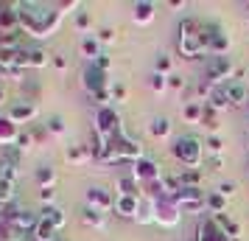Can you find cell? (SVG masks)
<instances>
[{
	"label": "cell",
	"instance_id": "obj_1",
	"mask_svg": "<svg viewBox=\"0 0 249 241\" xmlns=\"http://www.w3.org/2000/svg\"><path fill=\"white\" fill-rule=\"evenodd\" d=\"M17 17H20V28L25 34L36 37V39H48L59 31V25L65 20L62 12V3L56 6H48V3H34V0H23V3H14Z\"/></svg>",
	"mask_w": 249,
	"mask_h": 241
},
{
	"label": "cell",
	"instance_id": "obj_2",
	"mask_svg": "<svg viewBox=\"0 0 249 241\" xmlns=\"http://www.w3.org/2000/svg\"><path fill=\"white\" fill-rule=\"evenodd\" d=\"M92 154L101 163H109V166H118V163H132L135 166L137 160H143V146H140V140H132L126 132H118L115 138L95 143Z\"/></svg>",
	"mask_w": 249,
	"mask_h": 241
},
{
	"label": "cell",
	"instance_id": "obj_3",
	"mask_svg": "<svg viewBox=\"0 0 249 241\" xmlns=\"http://www.w3.org/2000/svg\"><path fill=\"white\" fill-rule=\"evenodd\" d=\"M177 51H179L182 59L210 56V54H207L204 25L196 23V20H182V23H179V37H177Z\"/></svg>",
	"mask_w": 249,
	"mask_h": 241
},
{
	"label": "cell",
	"instance_id": "obj_4",
	"mask_svg": "<svg viewBox=\"0 0 249 241\" xmlns=\"http://www.w3.org/2000/svg\"><path fill=\"white\" fill-rule=\"evenodd\" d=\"M109 70H104L98 62H87L84 65V73H81V84H84V90L90 93L95 101H112V95H109Z\"/></svg>",
	"mask_w": 249,
	"mask_h": 241
},
{
	"label": "cell",
	"instance_id": "obj_5",
	"mask_svg": "<svg viewBox=\"0 0 249 241\" xmlns=\"http://www.w3.org/2000/svg\"><path fill=\"white\" fill-rule=\"evenodd\" d=\"M171 154H174L185 168H199L202 160H204V143L196 138V135H182V138L174 140Z\"/></svg>",
	"mask_w": 249,
	"mask_h": 241
},
{
	"label": "cell",
	"instance_id": "obj_6",
	"mask_svg": "<svg viewBox=\"0 0 249 241\" xmlns=\"http://www.w3.org/2000/svg\"><path fill=\"white\" fill-rule=\"evenodd\" d=\"M118 132H124V124H121V115L115 112L112 107H98L95 112V143H104V140L115 138Z\"/></svg>",
	"mask_w": 249,
	"mask_h": 241
},
{
	"label": "cell",
	"instance_id": "obj_7",
	"mask_svg": "<svg viewBox=\"0 0 249 241\" xmlns=\"http://www.w3.org/2000/svg\"><path fill=\"white\" fill-rule=\"evenodd\" d=\"M168 199L182 213H207V194L199 188H179L177 194H168Z\"/></svg>",
	"mask_w": 249,
	"mask_h": 241
},
{
	"label": "cell",
	"instance_id": "obj_8",
	"mask_svg": "<svg viewBox=\"0 0 249 241\" xmlns=\"http://www.w3.org/2000/svg\"><path fill=\"white\" fill-rule=\"evenodd\" d=\"M232 73H235V65L230 56H207L204 79L210 84H227V81H232Z\"/></svg>",
	"mask_w": 249,
	"mask_h": 241
},
{
	"label": "cell",
	"instance_id": "obj_9",
	"mask_svg": "<svg viewBox=\"0 0 249 241\" xmlns=\"http://www.w3.org/2000/svg\"><path fill=\"white\" fill-rule=\"evenodd\" d=\"M204 37H207V54L210 56H227V51L232 45V39L218 23H202Z\"/></svg>",
	"mask_w": 249,
	"mask_h": 241
},
{
	"label": "cell",
	"instance_id": "obj_10",
	"mask_svg": "<svg viewBox=\"0 0 249 241\" xmlns=\"http://www.w3.org/2000/svg\"><path fill=\"white\" fill-rule=\"evenodd\" d=\"M132 177H135V183L140 185V191H146L148 185H154L162 180V171H160V163L151 160V157H143V160H137L132 166Z\"/></svg>",
	"mask_w": 249,
	"mask_h": 241
},
{
	"label": "cell",
	"instance_id": "obj_11",
	"mask_svg": "<svg viewBox=\"0 0 249 241\" xmlns=\"http://www.w3.org/2000/svg\"><path fill=\"white\" fill-rule=\"evenodd\" d=\"M154 222L160 227H177L182 222V210L171 202L168 196H160V199H154Z\"/></svg>",
	"mask_w": 249,
	"mask_h": 241
},
{
	"label": "cell",
	"instance_id": "obj_12",
	"mask_svg": "<svg viewBox=\"0 0 249 241\" xmlns=\"http://www.w3.org/2000/svg\"><path fill=\"white\" fill-rule=\"evenodd\" d=\"M196 241H232V239L224 233V227L218 224L215 216H204L199 230H196Z\"/></svg>",
	"mask_w": 249,
	"mask_h": 241
},
{
	"label": "cell",
	"instance_id": "obj_13",
	"mask_svg": "<svg viewBox=\"0 0 249 241\" xmlns=\"http://www.w3.org/2000/svg\"><path fill=\"white\" fill-rule=\"evenodd\" d=\"M115 199L118 196H112L107 188H87V207H92V210H98V213H109V210H115Z\"/></svg>",
	"mask_w": 249,
	"mask_h": 241
},
{
	"label": "cell",
	"instance_id": "obj_14",
	"mask_svg": "<svg viewBox=\"0 0 249 241\" xmlns=\"http://www.w3.org/2000/svg\"><path fill=\"white\" fill-rule=\"evenodd\" d=\"M227 95H230V104H232V107H244V110H247V104H249V84L244 79L227 81Z\"/></svg>",
	"mask_w": 249,
	"mask_h": 241
},
{
	"label": "cell",
	"instance_id": "obj_15",
	"mask_svg": "<svg viewBox=\"0 0 249 241\" xmlns=\"http://www.w3.org/2000/svg\"><path fill=\"white\" fill-rule=\"evenodd\" d=\"M154 14H157V6L151 0H137V3H132V20H135V25L154 23Z\"/></svg>",
	"mask_w": 249,
	"mask_h": 241
},
{
	"label": "cell",
	"instance_id": "obj_16",
	"mask_svg": "<svg viewBox=\"0 0 249 241\" xmlns=\"http://www.w3.org/2000/svg\"><path fill=\"white\" fill-rule=\"evenodd\" d=\"M140 199H143V194H140V196H121V194H118V199H115V213L135 222L137 210H140Z\"/></svg>",
	"mask_w": 249,
	"mask_h": 241
},
{
	"label": "cell",
	"instance_id": "obj_17",
	"mask_svg": "<svg viewBox=\"0 0 249 241\" xmlns=\"http://www.w3.org/2000/svg\"><path fill=\"white\" fill-rule=\"evenodd\" d=\"M9 118H12L17 127H20V124H31V121L36 118V107L34 104H28V101L12 104V107H9Z\"/></svg>",
	"mask_w": 249,
	"mask_h": 241
},
{
	"label": "cell",
	"instance_id": "obj_18",
	"mask_svg": "<svg viewBox=\"0 0 249 241\" xmlns=\"http://www.w3.org/2000/svg\"><path fill=\"white\" fill-rule=\"evenodd\" d=\"M17 138H20V129L9 115H0V146H17Z\"/></svg>",
	"mask_w": 249,
	"mask_h": 241
},
{
	"label": "cell",
	"instance_id": "obj_19",
	"mask_svg": "<svg viewBox=\"0 0 249 241\" xmlns=\"http://www.w3.org/2000/svg\"><path fill=\"white\" fill-rule=\"evenodd\" d=\"M204 104H207L210 110H215V112H224V110H230L232 104H230V95H227V84H215Z\"/></svg>",
	"mask_w": 249,
	"mask_h": 241
},
{
	"label": "cell",
	"instance_id": "obj_20",
	"mask_svg": "<svg viewBox=\"0 0 249 241\" xmlns=\"http://www.w3.org/2000/svg\"><path fill=\"white\" fill-rule=\"evenodd\" d=\"M0 241H25V239H17V233H14L12 205L0 207Z\"/></svg>",
	"mask_w": 249,
	"mask_h": 241
},
{
	"label": "cell",
	"instance_id": "obj_21",
	"mask_svg": "<svg viewBox=\"0 0 249 241\" xmlns=\"http://www.w3.org/2000/svg\"><path fill=\"white\" fill-rule=\"evenodd\" d=\"M182 118H185L188 124H202L204 121V101H185Z\"/></svg>",
	"mask_w": 249,
	"mask_h": 241
},
{
	"label": "cell",
	"instance_id": "obj_22",
	"mask_svg": "<svg viewBox=\"0 0 249 241\" xmlns=\"http://www.w3.org/2000/svg\"><path fill=\"white\" fill-rule=\"evenodd\" d=\"M65 157H68L70 166H84V163L92 157V149H90V146H84V143H79V146H70Z\"/></svg>",
	"mask_w": 249,
	"mask_h": 241
},
{
	"label": "cell",
	"instance_id": "obj_23",
	"mask_svg": "<svg viewBox=\"0 0 249 241\" xmlns=\"http://www.w3.org/2000/svg\"><path fill=\"white\" fill-rule=\"evenodd\" d=\"M171 121L168 118H151V124H148V135L151 138H157V140H165L171 138Z\"/></svg>",
	"mask_w": 249,
	"mask_h": 241
},
{
	"label": "cell",
	"instance_id": "obj_24",
	"mask_svg": "<svg viewBox=\"0 0 249 241\" xmlns=\"http://www.w3.org/2000/svg\"><path fill=\"white\" fill-rule=\"evenodd\" d=\"M207 213H210V216L227 213V196L218 194V191H207Z\"/></svg>",
	"mask_w": 249,
	"mask_h": 241
},
{
	"label": "cell",
	"instance_id": "obj_25",
	"mask_svg": "<svg viewBox=\"0 0 249 241\" xmlns=\"http://www.w3.org/2000/svg\"><path fill=\"white\" fill-rule=\"evenodd\" d=\"M81 54H84V59H87V62H95L98 56H104L98 37H84V39H81Z\"/></svg>",
	"mask_w": 249,
	"mask_h": 241
},
{
	"label": "cell",
	"instance_id": "obj_26",
	"mask_svg": "<svg viewBox=\"0 0 249 241\" xmlns=\"http://www.w3.org/2000/svg\"><path fill=\"white\" fill-rule=\"evenodd\" d=\"M137 224H151L154 222V199L151 196L143 194V199H140V210H137Z\"/></svg>",
	"mask_w": 249,
	"mask_h": 241
},
{
	"label": "cell",
	"instance_id": "obj_27",
	"mask_svg": "<svg viewBox=\"0 0 249 241\" xmlns=\"http://www.w3.org/2000/svg\"><path fill=\"white\" fill-rule=\"evenodd\" d=\"M56 224H51L48 219L39 216V222H36V227H34V241H53V236H56Z\"/></svg>",
	"mask_w": 249,
	"mask_h": 241
},
{
	"label": "cell",
	"instance_id": "obj_28",
	"mask_svg": "<svg viewBox=\"0 0 249 241\" xmlns=\"http://www.w3.org/2000/svg\"><path fill=\"white\" fill-rule=\"evenodd\" d=\"M81 222L92 230H104L107 227V213H98V210H92V207H84V213H81Z\"/></svg>",
	"mask_w": 249,
	"mask_h": 241
},
{
	"label": "cell",
	"instance_id": "obj_29",
	"mask_svg": "<svg viewBox=\"0 0 249 241\" xmlns=\"http://www.w3.org/2000/svg\"><path fill=\"white\" fill-rule=\"evenodd\" d=\"M14 185H17V180H12V177H3V174H0V207L12 205V199H14Z\"/></svg>",
	"mask_w": 249,
	"mask_h": 241
},
{
	"label": "cell",
	"instance_id": "obj_30",
	"mask_svg": "<svg viewBox=\"0 0 249 241\" xmlns=\"http://www.w3.org/2000/svg\"><path fill=\"white\" fill-rule=\"evenodd\" d=\"M48 65V54L42 51V48H28V59H25V70H39Z\"/></svg>",
	"mask_w": 249,
	"mask_h": 241
},
{
	"label": "cell",
	"instance_id": "obj_31",
	"mask_svg": "<svg viewBox=\"0 0 249 241\" xmlns=\"http://www.w3.org/2000/svg\"><path fill=\"white\" fill-rule=\"evenodd\" d=\"M177 177H179L182 188H199V183H202V168H185Z\"/></svg>",
	"mask_w": 249,
	"mask_h": 241
},
{
	"label": "cell",
	"instance_id": "obj_32",
	"mask_svg": "<svg viewBox=\"0 0 249 241\" xmlns=\"http://www.w3.org/2000/svg\"><path fill=\"white\" fill-rule=\"evenodd\" d=\"M118 194L121 196H140L143 191H140V185L135 183V177H121V180H118Z\"/></svg>",
	"mask_w": 249,
	"mask_h": 241
},
{
	"label": "cell",
	"instance_id": "obj_33",
	"mask_svg": "<svg viewBox=\"0 0 249 241\" xmlns=\"http://www.w3.org/2000/svg\"><path fill=\"white\" fill-rule=\"evenodd\" d=\"M36 183L42 185V188H53L56 185V171L51 166H39L36 168Z\"/></svg>",
	"mask_w": 249,
	"mask_h": 241
},
{
	"label": "cell",
	"instance_id": "obj_34",
	"mask_svg": "<svg viewBox=\"0 0 249 241\" xmlns=\"http://www.w3.org/2000/svg\"><path fill=\"white\" fill-rule=\"evenodd\" d=\"M39 216H42V219H48L51 224H56L59 230L65 227V213H62V210H59L56 205H48V207H42V213H39Z\"/></svg>",
	"mask_w": 249,
	"mask_h": 241
},
{
	"label": "cell",
	"instance_id": "obj_35",
	"mask_svg": "<svg viewBox=\"0 0 249 241\" xmlns=\"http://www.w3.org/2000/svg\"><path fill=\"white\" fill-rule=\"evenodd\" d=\"M215 219H218V224L224 227V233L230 236V239H238V236H241V227H238V222H232V219L227 216V213H218Z\"/></svg>",
	"mask_w": 249,
	"mask_h": 241
},
{
	"label": "cell",
	"instance_id": "obj_36",
	"mask_svg": "<svg viewBox=\"0 0 249 241\" xmlns=\"http://www.w3.org/2000/svg\"><path fill=\"white\" fill-rule=\"evenodd\" d=\"M34 135H31V129H23V132H20V138H17V146H14V149L20 151V154H23V151H31L34 149Z\"/></svg>",
	"mask_w": 249,
	"mask_h": 241
},
{
	"label": "cell",
	"instance_id": "obj_37",
	"mask_svg": "<svg viewBox=\"0 0 249 241\" xmlns=\"http://www.w3.org/2000/svg\"><path fill=\"white\" fill-rule=\"evenodd\" d=\"M148 87L154 93H162V90H168V76H162V73H151V79H148Z\"/></svg>",
	"mask_w": 249,
	"mask_h": 241
},
{
	"label": "cell",
	"instance_id": "obj_38",
	"mask_svg": "<svg viewBox=\"0 0 249 241\" xmlns=\"http://www.w3.org/2000/svg\"><path fill=\"white\" fill-rule=\"evenodd\" d=\"M45 129L51 132V135H65V121H62L59 115H51L48 124H45Z\"/></svg>",
	"mask_w": 249,
	"mask_h": 241
},
{
	"label": "cell",
	"instance_id": "obj_39",
	"mask_svg": "<svg viewBox=\"0 0 249 241\" xmlns=\"http://www.w3.org/2000/svg\"><path fill=\"white\" fill-rule=\"evenodd\" d=\"M76 28H79V31H90L92 28V17L87 12H76Z\"/></svg>",
	"mask_w": 249,
	"mask_h": 241
},
{
	"label": "cell",
	"instance_id": "obj_40",
	"mask_svg": "<svg viewBox=\"0 0 249 241\" xmlns=\"http://www.w3.org/2000/svg\"><path fill=\"white\" fill-rule=\"evenodd\" d=\"M204 146L213 151V154H218V151H221V146H224V140L218 138V135H210V138L204 140Z\"/></svg>",
	"mask_w": 249,
	"mask_h": 241
},
{
	"label": "cell",
	"instance_id": "obj_41",
	"mask_svg": "<svg viewBox=\"0 0 249 241\" xmlns=\"http://www.w3.org/2000/svg\"><path fill=\"white\" fill-rule=\"evenodd\" d=\"M115 34H118L115 28H101L95 37H98V42H101V45H107V42H115Z\"/></svg>",
	"mask_w": 249,
	"mask_h": 241
},
{
	"label": "cell",
	"instance_id": "obj_42",
	"mask_svg": "<svg viewBox=\"0 0 249 241\" xmlns=\"http://www.w3.org/2000/svg\"><path fill=\"white\" fill-rule=\"evenodd\" d=\"M53 199H56V191L53 188H39V202H45V207L53 205Z\"/></svg>",
	"mask_w": 249,
	"mask_h": 241
},
{
	"label": "cell",
	"instance_id": "obj_43",
	"mask_svg": "<svg viewBox=\"0 0 249 241\" xmlns=\"http://www.w3.org/2000/svg\"><path fill=\"white\" fill-rule=\"evenodd\" d=\"M109 95H112V101H124L126 98V87L124 84H112V87H109Z\"/></svg>",
	"mask_w": 249,
	"mask_h": 241
},
{
	"label": "cell",
	"instance_id": "obj_44",
	"mask_svg": "<svg viewBox=\"0 0 249 241\" xmlns=\"http://www.w3.org/2000/svg\"><path fill=\"white\" fill-rule=\"evenodd\" d=\"M168 70H171V56H162L157 59V73H162V76H168Z\"/></svg>",
	"mask_w": 249,
	"mask_h": 241
},
{
	"label": "cell",
	"instance_id": "obj_45",
	"mask_svg": "<svg viewBox=\"0 0 249 241\" xmlns=\"http://www.w3.org/2000/svg\"><path fill=\"white\" fill-rule=\"evenodd\" d=\"M215 191H218V194H224L227 199H230V196H232V194L238 191V185H235V183H221L218 188H215Z\"/></svg>",
	"mask_w": 249,
	"mask_h": 241
},
{
	"label": "cell",
	"instance_id": "obj_46",
	"mask_svg": "<svg viewBox=\"0 0 249 241\" xmlns=\"http://www.w3.org/2000/svg\"><path fill=\"white\" fill-rule=\"evenodd\" d=\"M185 87V81H182V76H177V73H171L168 76V90H182Z\"/></svg>",
	"mask_w": 249,
	"mask_h": 241
},
{
	"label": "cell",
	"instance_id": "obj_47",
	"mask_svg": "<svg viewBox=\"0 0 249 241\" xmlns=\"http://www.w3.org/2000/svg\"><path fill=\"white\" fill-rule=\"evenodd\" d=\"M53 68H56V70H68V59H62V56H53Z\"/></svg>",
	"mask_w": 249,
	"mask_h": 241
},
{
	"label": "cell",
	"instance_id": "obj_48",
	"mask_svg": "<svg viewBox=\"0 0 249 241\" xmlns=\"http://www.w3.org/2000/svg\"><path fill=\"white\" fill-rule=\"evenodd\" d=\"M210 166H213V168H221V166H224V157H221V154H213V157H210Z\"/></svg>",
	"mask_w": 249,
	"mask_h": 241
},
{
	"label": "cell",
	"instance_id": "obj_49",
	"mask_svg": "<svg viewBox=\"0 0 249 241\" xmlns=\"http://www.w3.org/2000/svg\"><path fill=\"white\" fill-rule=\"evenodd\" d=\"M168 6H171V9H182L185 3H182V0H168Z\"/></svg>",
	"mask_w": 249,
	"mask_h": 241
},
{
	"label": "cell",
	"instance_id": "obj_50",
	"mask_svg": "<svg viewBox=\"0 0 249 241\" xmlns=\"http://www.w3.org/2000/svg\"><path fill=\"white\" fill-rule=\"evenodd\" d=\"M6 101V87H3V84H0V104Z\"/></svg>",
	"mask_w": 249,
	"mask_h": 241
},
{
	"label": "cell",
	"instance_id": "obj_51",
	"mask_svg": "<svg viewBox=\"0 0 249 241\" xmlns=\"http://www.w3.org/2000/svg\"><path fill=\"white\" fill-rule=\"evenodd\" d=\"M247 9H249V3H247Z\"/></svg>",
	"mask_w": 249,
	"mask_h": 241
},
{
	"label": "cell",
	"instance_id": "obj_52",
	"mask_svg": "<svg viewBox=\"0 0 249 241\" xmlns=\"http://www.w3.org/2000/svg\"><path fill=\"white\" fill-rule=\"evenodd\" d=\"M247 110H249V104H247Z\"/></svg>",
	"mask_w": 249,
	"mask_h": 241
}]
</instances>
